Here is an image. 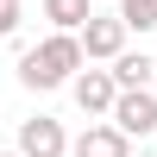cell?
<instances>
[{
    "mask_svg": "<svg viewBox=\"0 0 157 157\" xmlns=\"http://www.w3.org/2000/svg\"><path fill=\"white\" fill-rule=\"evenodd\" d=\"M82 69V44H75V32H50L44 44L19 50V82L38 88V94H50V88H69V75Z\"/></svg>",
    "mask_w": 157,
    "mask_h": 157,
    "instance_id": "6da1fadb",
    "label": "cell"
},
{
    "mask_svg": "<svg viewBox=\"0 0 157 157\" xmlns=\"http://www.w3.org/2000/svg\"><path fill=\"white\" fill-rule=\"evenodd\" d=\"M107 126H113L120 138H151V132H157V94H151V88H126V94L113 101Z\"/></svg>",
    "mask_w": 157,
    "mask_h": 157,
    "instance_id": "7a4b0ae2",
    "label": "cell"
},
{
    "mask_svg": "<svg viewBox=\"0 0 157 157\" xmlns=\"http://www.w3.org/2000/svg\"><path fill=\"white\" fill-rule=\"evenodd\" d=\"M69 94H75V107H82L88 120H107V113H113V101H120V88H113V75H107V69L82 63V69L69 75Z\"/></svg>",
    "mask_w": 157,
    "mask_h": 157,
    "instance_id": "3957f363",
    "label": "cell"
},
{
    "mask_svg": "<svg viewBox=\"0 0 157 157\" xmlns=\"http://www.w3.org/2000/svg\"><path fill=\"white\" fill-rule=\"evenodd\" d=\"M75 44H82V63H113L126 50V25H120V13H94V19L75 32Z\"/></svg>",
    "mask_w": 157,
    "mask_h": 157,
    "instance_id": "277c9868",
    "label": "cell"
},
{
    "mask_svg": "<svg viewBox=\"0 0 157 157\" xmlns=\"http://www.w3.org/2000/svg\"><path fill=\"white\" fill-rule=\"evenodd\" d=\"M19 157H69V132H63V120H50V113H38V120H19Z\"/></svg>",
    "mask_w": 157,
    "mask_h": 157,
    "instance_id": "5b68a950",
    "label": "cell"
},
{
    "mask_svg": "<svg viewBox=\"0 0 157 157\" xmlns=\"http://www.w3.org/2000/svg\"><path fill=\"white\" fill-rule=\"evenodd\" d=\"M69 157H132V138H120L101 120V126H88L82 138H69Z\"/></svg>",
    "mask_w": 157,
    "mask_h": 157,
    "instance_id": "8992f818",
    "label": "cell"
},
{
    "mask_svg": "<svg viewBox=\"0 0 157 157\" xmlns=\"http://www.w3.org/2000/svg\"><path fill=\"white\" fill-rule=\"evenodd\" d=\"M107 75H113V88H120V94H126V88H151V75H157V57H145V50H120Z\"/></svg>",
    "mask_w": 157,
    "mask_h": 157,
    "instance_id": "52a82bcc",
    "label": "cell"
},
{
    "mask_svg": "<svg viewBox=\"0 0 157 157\" xmlns=\"http://www.w3.org/2000/svg\"><path fill=\"white\" fill-rule=\"evenodd\" d=\"M44 19H50V32H82L94 19V0H44Z\"/></svg>",
    "mask_w": 157,
    "mask_h": 157,
    "instance_id": "ba28073f",
    "label": "cell"
},
{
    "mask_svg": "<svg viewBox=\"0 0 157 157\" xmlns=\"http://www.w3.org/2000/svg\"><path fill=\"white\" fill-rule=\"evenodd\" d=\"M19 32V0H0V38Z\"/></svg>",
    "mask_w": 157,
    "mask_h": 157,
    "instance_id": "9c48e42d",
    "label": "cell"
},
{
    "mask_svg": "<svg viewBox=\"0 0 157 157\" xmlns=\"http://www.w3.org/2000/svg\"><path fill=\"white\" fill-rule=\"evenodd\" d=\"M151 94H157V75H151Z\"/></svg>",
    "mask_w": 157,
    "mask_h": 157,
    "instance_id": "30bf717a",
    "label": "cell"
},
{
    "mask_svg": "<svg viewBox=\"0 0 157 157\" xmlns=\"http://www.w3.org/2000/svg\"><path fill=\"white\" fill-rule=\"evenodd\" d=\"M0 157H19V151H0Z\"/></svg>",
    "mask_w": 157,
    "mask_h": 157,
    "instance_id": "8fae6325",
    "label": "cell"
},
{
    "mask_svg": "<svg viewBox=\"0 0 157 157\" xmlns=\"http://www.w3.org/2000/svg\"><path fill=\"white\" fill-rule=\"evenodd\" d=\"M19 6H25V0H19Z\"/></svg>",
    "mask_w": 157,
    "mask_h": 157,
    "instance_id": "7c38bea8",
    "label": "cell"
}]
</instances>
